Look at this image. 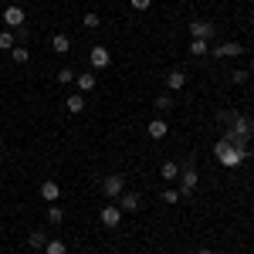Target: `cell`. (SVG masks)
<instances>
[{"label": "cell", "mask_w": 254, "mask_h": 254, "mask_svg": "<svg viewBox=\"0 0 254 254\" xmlns=\"http://www.w3.org/2000/svg\"><path fill=\"white\" fill-rule=\"evenodd\" d=\"M139 203H142L139 193H129V190L119 193V207H122V214H126V210H139Z\"/></svg>", "instance_id": "9"}, {"label": "cell", "mask_w": 254, "mask_h": 254, "mask_svg": "<svg viewBox=\"0 0 254 254\" xmlns=\"http://www.w3.org/2000/svg\"><path fill=\"white\" fill-rule=\"evenodd\" d=\"M10 58L17 61V64H27V61H31V51H27V48H10Z\"/></svg>", "instance_id": "22"}, {"label": "cell", "mask_w": 254, "mask_h": 254, "mask_svg": "<svg viewBox=\"0 0 254 254\" xmlns=\"http://www.w3.org/2000/svg\"><path fill=\"white\" fill-rule=\"evenodd\" d=\"M217 122H224V126H234V122H237V112H234V109H224V112H217Z\"/></svg>", "instance_id": "23"}, {"label": "cell", "mask_w": 254, "mask_h": 254, "mask_svg": "<svg viewBox=\"0 0 254 254\" xmlns=\"http://www.w3.org/2000/svg\"><path fill=\"white\" fill-rule=\"evenodd\" d=\"M3 24H7V27H14V31H20V27H27V14L20 10L17 3H10V7L3 10Z\"/></svg>", "instance_id": "1"}, {"label": "cell", "mask_w": 254, "mask_h": 254, "mask_svg": "<svg viewBox=\"0 0 254 254\" xmlns=\"http://www.w3.org/2000/svg\"><path fill=\"white\" fill-rule=\"evenodd\" d=\"M251 71H254V61H251Z\"/></svg>", "instance_id": "31"}, {"label": "cell", "mask_w": 254, "mask_h": 254, "mask_svg": "<svg viewBox=\"0 0 254 254\" xmlns=\"http://www.w3.org/2000/svg\"><path fill=\"white\" fill-rule=\"evenodd\" d=\"M210 55H214V58H237V55H244V48H241L237 41H227V44H220V48H210Z\"/></svg>", "instance_id": "7"}, {"label": "cell", "mask_w": 254, "mask_h": 254, "mask_svg": "<svg viewBox=\"0 0 254 254\" xmlns=\"http://www.w3.org/2000/svg\"><path fill=\"white\" fill-rule=\"evenodd\" d=\"M196 183H200V176H196L193 166H187L183 173H180V196H190L196 190Z\"/></svg>", "instance_id": "2"}, {"label": "cell", "mask_w": 254, "mask_h": 254, "mask_svg": "<svg viewBox=\"0 0 254 254\" xmlns=\"http://www.w3.org/2000/svg\"><path fill=\"white\" fill-rule=\"evenodd\" d=\"M196 254H217V251H210V248H200V251H196Z\"/></svg>", "instance_id": "30"}, {"label": "cell", "mask_w": 254, "mask_h": 254, "mask_svg": "<svg viewBox=\"0 0 254 254\" xmlns=\"http://www.w3.org/2000/svg\"><path fill=\"white\" fill-rule=\"evenodd\" d=\"M0 159H3V156H0Z\"/></svg>", "instance_id": "32"}, {"label": "cell", "mask_w": 254, "mask_h": 254, "mask_svg": "<svg viewBox=\"0 0 254 254\" xmlns=\"http://www.w3.org/2000/svg\"><path fill=\"white\" fill-rule=\"evenodd\" d=\"M61 220H64V210H61L58 203H51V207H48V224H55V227H58Z\"/></svg>", "instance_id": "18"}, {"label": "cell", "mask_w": 254, "mask_h": 254, "mask_svg": "<svg viewBox=\"0 0 254 254\" xmlns=\"http://www.w3.org/2000/svg\"><path fill=\"white\" fill-rule=\"evenodd\" d=\"M163 200H166V203H176V200H180V190L166 187V190H163Z\"/></svg>", "instance_id": "27"}, {"label": "cell", "mask_w": 254, "mask_h": 254, "mask_svg": "<svg viewBox=\"0 0 254 254\" xmlns=\"http://www.w3.org/2000/svg\"><path fill=\"white\" fill-rule=\"evenodd\" d=\"M81 24H85V27H88V31H95L98 24H102V17H98L95 10H88V14H85V17H81Z\"/></svg>", "instance_id": "24"}, {"label": "cell", "mask_w": 254, "mask_h": 254, "mask_svg": "<svg viewBox=\"0 0 254 254\" xmlns=\"http://www.w3.org/2000/svg\"><path fill=\"white\" fill-rule=\"evenodd\" d=\"M51 48H55L58 55H68V51H71V38H68V34H55V38H51Z\"/></svg>", "instance_id": "14"}, {"label": "cell", "mask_w": 254, "mask_h": 254, "mask_svg": "<svg viewBox=\"0 0 254 254\" xmlns=\"http://www.w3.org/2000/svg\"><path fill=\"white\" fill-rule=\"evenodd\" d=\"M214 24L210 20H190V38H203V41H210L214 38Z\"/></svg>", "instance_id": "4"}, {"label": "cell", "mask_w": 254, "mask_h": 254, "mask_svg": "<svg viewBox=\"0 0 254 254\" xmlns=\"http://www.w3.org/2000/svg\"><path fill=\"white\" fill-rule=\"evenodd\" d=\"M122 190H126V180H122L119 173L105 176V183H102V193H105V196H119Z\"/></svg>", "instance_id": "5"}, {"label": "cell", "mask_w": 254, "mask_h": 254, "mask_svg": "<svg viewBox=\"0 0 254 254\" xmlns=\"http://www.w3.org/2000/svg\"><path fill=\"white\" fill-rule=\"evenodd\" d=\"M244 78H248L244 71H231V81H234V85H244Z\"/></svg>", "instance_id": "29"}, {"label": "cell", "mask_w": 254, "mask_h": 254, "mask_svg": "<svg viewBox=\"0 0 254 254\" xmlns=\"http://www.w3.org/2000/svg\"><path fill=\"white\" fill-rule=\"evenodd\" d=\"M41 196H44L48 203H58V196H61V187L55 183V180H48V183H41Z\"/></svg>", "instance_id": "10"}, {"label": "cell", "mask_w": 254, "mask_h": 254, "mask_svg": "<svg viewBox=\"0 0 254 254\" xmlns=\"http://www.w3.org/2000/svg\"><path fill=\"white\" fill-rule=\"evenodd\" d=\"M75 78H78V75H75L71 68H61V71H58V81H64V85H68V81H75Z\"/></svg>", "instance_id": "26"}, {"label": "cell", "mask_w": 254, "mask_h": 254, "mask_svg": "<svg viewBox=\"0 0 254 254\" xmlns=\"http://www.w3.org/2000/svg\"><path fill=\"white\" fill-rule=\"evenodd\" d=\"M149 3H153V0H132V10L142 14V10H149Z\"/></svg>", "instance_id": "28"}, {"label": "cell", "mask_w": 254, "mask_h": 254, "mask_svg": "<svg viewBox=\"0 0 254 254\" xmlns=\"http://www.w3.org/2000/svg\"><path fill=\"white\" fill-rule=\"evenodd\" d=\"M190 55H196V58H203V55H210V41H203V38H193V41H190Z\"/></svg>", "instance_id": "15"}, {"label": "cell", "mask_w": 254, "mask_h": 254, "mask_svg": "<svg viewBox=\"0 0 254 254\" xmlns=\"http://www.w3.org/2000/svg\"><path fill=\"white\" fill-rule=\"evenodd\" d=\"M98 220H102V224H105L109 231H116L119 224H122V207H116V203H109V207H105V210L98 214Z\"/></svg>", "instance_id": "3"}, {"label": "cell", "mask_w": 254, "mask_h": 254, "mask_svg": "<svg viewBox=\"0 0 254 254\" xmlns=\"http://www.w3.org/2000/svg\"><path fill=\"white\" fill-rule=\"evenodd\" d=\"M0 254H3V251H0Z\"/></svg>", "instance_id": "33"}, {"label": "cell", "mask_w": 254, "mask_h": 254, "mask_svg": "<svg viewBox=\"0 0 254 254\" xmlns=\"http://www.w3.org/2000/svg\"><path fill=\"white\" fill-rule=\"evenodd\" d=\"M231 132H234L237 139H244V142H248V139L254 136V122H251V119H244V116H237V122L231 126Z\"/></svg>", "instance_id": "6"}, {"label": "cell", "mask_w": 254, "mask_h": 254, "mask_svg": "<svg viewBox=\"0 0 254 254\" xmlns=\"http://www.w3.org/2000/svg\"><path fill=\"white\" fill-rule=\"evenodd\" d=\"M146 132H149V139H163L170 132V126H166V119H153V122L146 126Z\"/></svg>", "instance_id": "11"}, {"label": "cell", "mask_w": 254, "mask_h": 254, "mask_svg": "<svg viewBox=\"0 0 254 254\" xmlns=\"http://www.w3.org/2000/svg\"><path fill=\"white\" fill-rule=\"evenodd\" d=\"M17 44V34H10V31H0V51H10Z\"/></svg>", "instance_id": "21"}, {"label": "cell", "mask_w": 254, "mask_h": 254, "mask_svg": "<svg viewBox=\"0 0 254 254\" xmlns=\"http://www.w3.org/2000/svg\"><path fill=\"white\" fill-rule=\"evenodd\" d=\"M153 105H156L159 112H170V109H173V98H170V95H156V102H153Z\"/></svg>", "instance_id": "25"}, {"label": "cell", "mask_w": 254, "mask_h": 254, "mask_svg": "<svg viewBox=\"0 0 254 254\" xmlns=\"http://www.w3.org/2000/svg\"><path fill=\"white\" fill-rule=\"evenodd\" d=\"M75 85H78L81 95H85V92H92V88L98 85V78H95V75H78V78H75Z\"/></svg>", "instance_id": "16"}, {"label": "cell", "mask_w": 254, "mask_h": 254, "mask_svg": "<svg viewBox=\"0 0 254 254\" xmlns=\"http://www.w3.org/2000/svg\"><path fill=\"white\" fill-rule=\"evenodd\" d=\"M44 254H68V248H64V241L55 237V241H48V244H44Z\"/></svg>", "instance_id": "20"}, {"label": "cell", "mask_w": 254, "mask_h": 254, "mask_svg": "<svg viewBox=\"0 0 254 254\" xmlns=\"http://www.w3.org/2000/svg\"><path fill=\"white\" fill-rule=\"evenodd\" d=\"M64 105H68V112H75V116H78L81 109H85V98H81V92H75V95H68V98H64Z\"/></svg>", "instance_id": "17"}, {"label": "cell", "mask_w": 254, "mask_h": 254, "mask_svg": "<svg viewBox=\"0 0 254 254\" xmlns=\"http://www.w3.org/2000/svg\"><path fill=\"white\" fill-rule=\"evenodd\" d=\"M27 244H31V248H41V251H44V244H48V234H44V231H31Z\"/></svg>", "instance_id": "19"}, {"label": "cell", "mask_w": 254, "mask_h": 254, "mask_svg": "<svg viewBox=\"0 0 254 254\" xmlns=\"http://www.w3.org/2000/svg\"><path fill=\"white\" fill-rule=\"evenodd\" d=\"M183 85H187V75H183L180 68H173V71L166 75V88H170V92H180Z\"/></svg>", "instance_id": "12"}, {"label": "cell", "mask_w": 254, "mask_h": 254, "mask_svg": "<svg viewBox=\"0 0 254 254\" xmlns=\"http://www.w3.org/2000/svg\"><path fill=\"white\" fill-rule=\"evenodd\" d=\"M88 58H92V68H109L112 55H109V48H102V44H98V48H92V55H88Z\"/></svg>", "instance_id": "8"}, {"label": "cell", "mask_w": 254, "mask_h": 254, "mask_svg": "<svg viewBox=\"0 0 254 254\" xmlns=\"http://www.w3.org/2000/svg\"><path fill=\"white\" fill-rule=\"evenodd\" d=\"M159 173H163V180H166V183H173V180H180V166H176L173 159H166V163L159 166Z\"/></svg>", "instance_id": "13"}]
</instances>
